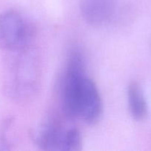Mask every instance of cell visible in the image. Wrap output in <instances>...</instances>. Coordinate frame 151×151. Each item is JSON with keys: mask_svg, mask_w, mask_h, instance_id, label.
<instances>
[{"mask_svg": "<svg viewBox=\"0 0 151 151\" xmlns=\"http://www.w3.org/2000/svg\"><path fill=\"white\" fill-rule=\"evenodd\" d=\"M80 9L84 20L92 26L107 23L116 10L119 0H79Z\"/></svg>", "mask_w": 151, "mask_h": 151, "instance_id": "4", "label": "cell"}, {"mask_svg": "<svg viewBox=\"0 0 151 151\" xmlns=\"http://www.w3.org/2000/svg\"><path fill=\"white\" fill-rule=\"evenodd\" d=\"M37 145L47 150L75 151L81 149L82 138L75 127L65 128L60 124H50L37 137Z\"/></svg>", "mask_w": 151, "mask_h": 151, "instance_id": "3", "label": "cell"}, {"mask_svg": "<svg viewBox=\"0 0 151 151\" xmlns=\"http://www.w3.org/2000/svg\"><path fill=\"white\" fill-rule=\"evenodd\" d=\"M66 115L89 125L98 123L103 115V101L95 83L87 75L83 55L77 49L68 58L62 89Z\"/></svg>", "mask_w": 151, "mask_h": 151, "instance_id": "1", "label": "cell"}, {"mask_svg": "<svg viewBox=\"0 0 151 151\" xmlns=\"http://www.w3.org/2000/svg\"><path fill=\"white\" fill-rule=\"evenodd\" d=\"M35 35L30 22L16 10L0 14V46L11 52H24L32 44Z\"/></svg>", "mask_w": 151, "mask_h": 151, "instance_id": "2", "label": "cell"}, {"mask_svg": "<svg viewBox=\"0 0 151 151\" xmlns=\"http://www.w3.org/2000/svg\"><path fill=\"white\" fill-rule=\"evenodd\" d=\"M128 101L132 117L139 122L145 120L148 116V107L144 91L138 82L133 81L128 86Z\"/></svg>", "mask_w": 151, "mask_h": 151, "instance_id": "5", "label": "cell"}]
</instances>
